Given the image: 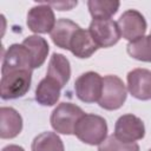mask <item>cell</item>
<instances>
[{"label":"cell","instance_id":"12","mask_svg":"<svg viewBox=\"0 0 151 151\" xmlns=\"http://www.w3.org/2000/svg\"><path fill=\"white\" fill-rule=\"evenodd\" d=\"M22 130V118L20 113L8 106L0 109V137L2 139L15 138Z\"/></svg>","mask_w":151,"mask_h":151},{"label":"cell","instance_id":"24","mask_svg":"<svg viewBox=\"0 0 151 151\" xmlns=\"http://www.w3.org/2000/svg\"><path fill=\"white\" fill-rule=\"evenodd\" d=\"M149 151H151V149H150V150H149Z\"/></svg>","mask_w":151,"mask_h":151},{"label":"cell","instance_id":"11","mask_svg":"<svg viewBox=\"0 0 151 151\" xmlns=\"http://www.w3.org/2000/svg\"><path fill=\"white\" fill-rule=\"evenodd\" d=\"M127 90L130 94L139 100L151 99V71L134 68L127 73Z\"/></svg>","mask_w":151,"mask_h":151},{"label":"cell","instance_id":"4","mask_svg":"<svg viewBox=\"0 0 151 151\" xmlns=\"http://www.w3.org/2000/svg\"><path fill=\"white\" fill-rule=\"evenodd\" d=\"M127 97V91L123 80L117 76H105L103 78V91L98 100L101 109L113 111L120 109Z\"/></svg>","mask_w":151,"mask_h":151},{"label":"cell","instance_id":"15","mask_svg":"<svg viewBox=\"0 0 151 151\" xmlns=\"http://www.w3.org/2000/svg\"><path fill=\"white\" fill-rule=\"evenodd\" d=\"M80 26L78 24H76L74 21L66 19V18H61V19L57 20L54 28L50 33L53 44L63 50H68L71 39H72L74 32Z\"/></svg>","mask_w":151,"mask_h":151},{"label":"cell","instance_id":"10","mask_svg":"<svg viewBox=\"0 0 151 151\" xmlns=\"http://www.w3.org/2000/svg\"><path fill=\"white\" fill-rule=\"evenodd\" d=\"M117 24L122 37L130 42L144 37L147 26L144 15L136 9L125 11L119 17Z\"/></svg>","mask_w":151,"mask_h":151},{"label":"cell","instance_id":"22","mask_svg":"<svg viewBox=\"0 0 151 151\" xmlns=\"http://www.w3.org/2000/svg\"><path fill=\"white\" fill-rule=\"evenodd\" d=\"M52 8H57L59 11H68L72 9L74 6H77V1H63V2H46Z\"/></svg>","mask_w":151,"mask_h":151},{"label":"cell","instance_id":"18","mask_svg":"<svg viewBox=\"0 0 151 151\" xmlns=\"http://www.w3.org/2000/svg\"><path fill=\"white\" fill-rule=\"evenodd\" d=\"M32 151H65L63 140L55 132H42L38 134L31 145Z\"/></svg>","mask_w":151,"mask_h":151},{"label":"cell","instance_id":"6","mask_svg":"<svg viewBox=\"0 0 151 151\" xmlns=\"http://www.w3.org/2000/svg\"><path fill=\"white\" fill-rule=\"evenodd\" d=\"M88 31L99 48L116 45L122 37L118 24L112 19H93Z\"/></svg>","mask_w":151,"mask_h":151},{"label":"cell","instance_id":"20","mask_svg":"<svg viewBox=\"0 0 151 151\" xmlns=\"http://www.w3.org/2000/svg\"><path fill=\"white\" fill-rule=\"evenodd\" d=\"M120 6L119 1H107V0H88L87 7L90 14L93 19H111Z\"/></svg>","mask_w":151,"mask_h":151},{"label":"cell","instance_id":"19","mask_svg":"<svg viewBox=\"0 0 151 151\" xmlns=\"http://www.w3.org/2000/svg\"><path fill=\"white\" fill-rule=\"evenodd\" d=\"M127 54L139 61L151 63V35H144L126 46Z\"/></svg>","mask_w":151,"mask_h":151},{"label":"cell","instance_id":"9","mask_svg":"<svg viewBox=\"0 0 151 151\" xmlns=\"http://www.w3.org/2000/svg\"><path fill=\"white\" fill-rule=\"evenodd\" d=\"M27 26L34 33H51L55 26L53 8L46 2L33 6L27 13Z\"/></svg>","mask_w":151,"mask_h":151},{"label":"cell","instance_id":"14","mask_svg":"<svg viewBox=\"0 0 151 151\" xmlns=\"http://www.w3.org/2000/svg\"><path fill=\"white\" fill-rule=\"evenodd\" d=\"M46 77L55 80L61 87H64L71 77V65L70 60L60 53H53L47 67Z\"/></svg>","mask_w":151,"mask_h":151},{"label":"cell","instance_id":"3","mask_svg":"<svg viewBox=\"0 0 151 151\" xmlns=\"http://www.w3.org/2000/svg\"><path fill=\"white\" fill-rule=\"evenodd\" d=\"M85 112L76 104L60 103L51 113L50 123L52 129L61 134H73L76 124Z\"/></svg>","mask_w":151,"mask_h":151},{"label":"cell","instance_id":"1","mask_svg":"<svg viewBox=\"0 0 151 151\" xmlns=\"http://www.w3.org/2000/svg\"><path fill=\"white\" fill-rule=\"evenodd\" d=\"M73 134L85 144L100 145L107 136L106 120L98 114L85 113L76 124Z\"/></svg>","mask_w":151,"mask_h":151},{"label":"cell","instance_id":"23","mask_svg":"<svg viewBox=\"0 0 151 151\" xmlns=\"http://www.w3.org/2000/svg\"><path fill=\"white\" fill-rule=\"evenodd\" d=\"M1 151H25L24 147L19 146V145H15V144H11V145H7L5 146Z\"/></svg>","mask_w":151,"mask_h":151},{"label":"cell","instance_id":"2","mask_svg":"<svg viewBox=\"0 0 151 151\" xmlns=\"http://www.w3.org/2000/svg\"><path fill=\"white\" fill-rule=\"evenodd\" d=\"M31 81L32 71L29 70H19L2 73L0 81L1 99L11 100L24 97L31 87Z\"/></svg>","mask_w":151,"mask_h":151},{"label":"cell","instance_id":"5","mask_svg":"<svg viewBox=\"0 0 151 151\" xmlns=\"http://www.w3.org/2000/svg\"><path fill=\"white\" fill-rule=\"evenodd\" d=\"M74 91L79 100L86 104L99 100L103 91V78L93 71L80 74L74 83Z\"/></svg>","mask_w":151,"mask_h":151},{"label":"cell","instance_id":"17","mask_svg":"<svg viewBox=\"0 0 151 151\" xmlns=\"http://www.w3.org/2000/svg\"><path fill=\"white\" fill-rule=\"evenodd\" d=\"M22 45L27 47V50L31 53L32 61H33V70L40 67L45 63L50 51L46 39L39 35H29L25 38V40L22 41Z\"/></svg>","mask_w":151,"mask_h":151},{"label":"cell","instance_id":"8","mask_svg":"<svg viewBox=\"0 0 151 151\" xmlns=\"http://www.w3.org/2000/svg\"><path fill=\"white\" fill-rule=\"evenodd\" d=\"M114 136L126 143H136L139 139H143L145 136V126L143 120L132 114L120 116L114 125Z\"/></svg>","mask_w":151,"mask_h":151},{"label":"cell","instance_id":"25","mask_svg":"<svg viewBox=\"0 0 151 151\" xmlns=\"http://www.w3.org/2000/svg\"><path fill=\"white\" fill-rule=\"evenodd\" d=\"M150 35H151V34H150Z\"/></svg>","mask_w":151,"mask_h":151},{"label":"cell","instance_id":"21","mask_svg":"<svg viewBox=\"0 0 151 151\" xmlns=\"http://www.w3.org/2000/svg\"><path fill=\"white\" fill-rule=\"evenodd\" d=\"M98 151H139V145L137 143L123 142L114 134H111L98 146Z\"/></svg>","mask_w":151,"mask_h":151},{"label":"cell","instance_id":"16","mask_svg":"<svg viewBox=\"0 0 151 151\" xmlns=\"http://www.w3.org/2000/svg\"><path fill=\"white\" fill-rule=\"evenodd\" d=\"M63 87L52 78L45 77L41 79L35 88V100L42 106H53L60 97Z\"/></svg>","mask_w":151,"mask_h":151},{"label":"cell","instance_id":"7","mask_svg":"<svg viewBox=\"0 0 151 151\" xmlns=\"http://www.w3.org/2000/svg\"><path fill=\"white\" fill-rule=\"evenodd\" d=\"M19 70L33 71V61L27 47L22 44H13L2 55L1 74Z\"/></svg>","mask_w":151,"mask_h":151},{"label":"cell","instance_id":"13","mask_svg":"<svg viewBox=\"0 0 151 151\" xmlns=\"http://www.w3.org/2000/svg\"><path fill=\"white\" fill-rule=\"evenodd\" d=\"M98 48L99 47L93 40L90 31L79 27L74 32L71 39L68 51H71L72 54L76 55L77 58L85 59V58H90Z\"/></svg>","mask_w":151,"mask_h":151}]
</instances>
